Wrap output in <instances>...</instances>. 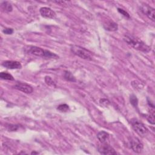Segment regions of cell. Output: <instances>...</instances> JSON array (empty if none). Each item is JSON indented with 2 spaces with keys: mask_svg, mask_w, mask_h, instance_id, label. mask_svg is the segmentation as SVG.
<instances>
[{
  "mask_svg": "<svg viewBox=\"0 0 155 155\" xmlns=\"http://www.w3.org/2000/svg\"><path fill=\"white\" fill-rule=\"evenodd\" d=\"M124 40L130 46L134 48L135 49L140 51L147 53L150 51V47L140 39L132 35H126L124 37Z\"/></svg>",
  "mask_w": 155,
  "mask_h": 155,
  "instance_id": "obj_1",
  "label": "cell"
},
{
  "mask_svg": "<svg viewBox=\"0 0 155 155\" xmlns=\"http://www.w3.org/2000/svg\"><path fill=\"white\" fill-rule=\"evenodd\" d=\"M28 53L36 56L43 57V58H55L57 59L59 56L48 50H46L43 48L36 47V46H30L28 48Z\"/></svg>",
  "mask_w": 155,
  "mask_h": 155,
  "instance_id": "obj_2",
  "label": "cell"
},
{
  "mask_svg": "<svg viewBox=\"0 0 155 155\" xmlns=\"http://www.w3.org/2000/svg\"><path fill=\"white\" fill-rule=\"evenodd\" d=\"M70 49L73 53L81 58L87 60H92V53L83 47L74 45L71 47Z\"/></svg>",
  "mask_w": 155,
  "mask_h": 155,
  "instance_id": "obj_3",
  "label": "cell"
},
{
  "mask_svg": "<svg viewBox=\"0 0 155 155\" xmlns=\"http://www.w3.org/2000/svg\"><path fill=\"white\" fill-rule=\"evenodd\" d=\"M132 125L133 130L139 135L144 137L149 133V130L141 122L137 120L132 121Z\"/></svg>",
  "mask_w": 155,
  "mask_h": 155,
  "instance_id": "obj_4",
  "label": "cell"
},
{
  "mask_svg": "<svg viewBox=\"0 0 155 155\" xmlns=\"http://www.w3.org/2000/svg\"><path fill=\"white\" fill-rule=\"evenodd\" d=\"M97 150L102 154H116L115 150L107 142H101L100 145L97 146Z\"/></svg>",
  "mask_w": 155,
  "mask_h": 155,
  "instance_id": "obj_5",
  "label": "cell"
},
{
  "mask_svg": "<svg viewBox=\"0 0 155 155\" xmlns=\"http://www.w3.org/2000/svg\"><path fill=\"white\" fill-rule=\"evenodd\" d=\"M141 11L150 20L153 21H154V9H153V8H152L148 4H143L141 7Z\"/></svg>",
  "mask_w": 155,
  "mask_h": 155,
  "instance_id": "obj_6",
  "label": "cell"
},
{
  "mask_svg": "<svg viewBox=\"0 0 155 155\" xmlns=\"http://www.w3.org/2000/svg\"><path fill=\"white\" fill-rule=\"evenodd\" d=\"M130 143H131V148L134 152L136 153H140L142 152L144 149V145L138 138H133Z\"/></svg>",
  "mask_w": 155,
  "mask_h": 155,
  "instance_id": "obj_7",
  "label": "cell"
},
{
  "mask_svg": "<svg viewBox=\"0 0 155 155\" xmlns=\"http://www.w3.org/2000/svg\"><path fill=\"white\" fill-rule=\"evenodd\" d=\"M40 14L44 18H55L56 16V13L49 7H43L39 10Z\"/></svg>",
  "mask_w": 155,
  "mask_h": 155,
  "instance_id": "obj_8",
  "label": "cell"
},
{
  "mask_svg": "<svg viewBox=\"0 0 155 155\" xmlns=\"http://www.w3.org/2000/svg\"><path fill=\"white\" fill-rule=\"evenodd\" d=\"M14 88L18 90L21 92H22L23 93H25L27 94L31 93L34 91V89L32 87V86L26 83H18L17 84H15Z\"/></svg>",
  "mask_w": 155,
  "mask_h": 155,
  "instance_id": "obj_9",
  "label": "cell"
},
{
  "mask_svg": "<svg viewBox=\"0 0 155 155\" xmlns=\"http://www.w3.org/2000/svg\"><path fill=\"white\" fill-rule=\"evenodd\" d=\"M2 66L8 69H20L22 68L21 64L16 61H6L2 63Z\"/></svg>",
  "mask_w": 155,
  "mask_h": 155,
  "instance_id": "obj_10",
  "label": "cell"
},
{
  "mask_svg": "<svg viewBox=\"0 0 155 155\" xmlns=\"http://www.w3.org/2000/svg\"><path fill=\"white\" fill-rule=\"evenodd\" d=\"M103 26L105 30H107L108 31H110V32L116 31L118 29V24L116 22H113L112 21H108L107 22H104Z\"/></svg>",
  "mask_w": 155,
  "mask_h": 155,
  "instance_id": "obj_11",
  "label": "cell"
},
{
  "mask_svg": "<svg viewBox=\"0 0 155 155\" xmlns=\"http://www.w3.org/2000/svg\"><path fill=\"white\" fill-rule=\"evenodd\" d=\"M97 137L101 142H106L109 138V134L105 131H101L97 134Z\"/></svg>",
  "mask_w": 155,
  "mask_h": 155,
  "instance_id": "obj_12",
  "label": "cell"
},
{
  "mask_svg": "<svg viewBox=\"0 0 155 155\" xmlns=\"http://www.w3.org/2000/svg\"><path fill=\"white\" fill-rule=\"evenodd\" d=\"M1 7L2 10L6 12H11L13 10L12 4L8 1H4L1 4Z\"/></svg>",
  "mask_w": 155,
  "mask_h": 155,
  "instance_id": "obj_13",
  "label": "cell"
},
{
  "mask_svg": "<svg viewBox=\"0 0 155 155\" xmlns=\"http://www.w3.org/2000/svg\"><path fill=\"white\" fill-rule=\"evenodd\" d=\"M64 77L67 81H71V82H76V78L73 75L72 73L69 71H65Z\"/></svg>",
  "mask_w": 155,
  "mask_h": 155,
  "instance_id": "obj_14",
  "label": "cell"
},
{
  "mask_svg": "<svg viewBox=\"0 0 155 155\" xmlns=\"http://www.w3.org/2000/svg\"><path fill=\"white\" fill-rule=\"evenodd\" d=\"M0 78H1L2 79L4 80H9V81L14 80V78L12 75L9 74V73H8L7 72H4L0 73Z\"/></svg>",
  "mask_w": 155,
  "mask_h": 155,
  "instance_id": "obj_15",
  "label": "cell"
},
{
  "mask_svg": "<svg viewBox=\"0 0 155 155\" xmlns=\"http://www.w3.org/2000/svg\"><path fill=\"white\" fill-rule=\"evenodd\" d=\"M130 101L131 104L134 107H137L138 104V100L136 96L134 95H132L130 97Z\"/></svg>",
  "mask_w": 155,
  "mask_h": 155,
  "instance_id": "obj_16",
  "label": "cell"
},
{
  "mask_svg": "<svg viewBox=\"0 0 155 155\" xmlns=\"http://www.w3.org/2000/svg\"><path fill=\"white\" fill-rule=\"evenodd\" d=\"M57 109L61 112H66L69 110V107L68 105L64 104L60 105L58 107V108H57Z\"/></svg>",
  "mask_w": 155,
  "mask_h": 155,
  "instance_id": "obj_17",
  "label": "cell"
},
{
  "mask_svg": "<svg viewBox=\"0 0 155 155\" xmlns=\"http://www.w3.org/2000/svg\"><path fill=\"white\" fill-rule=\"evenodd\" d=\"M147 119L148 121L150 122V123L152 124H154V110L152 111L151 113L147 116Z\"/></svg>",
  "mask_w": 155,
  "mask_h": 155,
  "instance_id": "obj_18",
  "label": "cell"
},
{
  "mask_svg": "<svg viewBox=\"0 0 155 155\" xmlns=\"http://www.w3.org/2000/svg\"><path fill=\"white\" fill-rule=\"evenodd\" d=\"M45 82L48 86H55V82L53 81V80L52 79V78L50 76H46L45 77Z\"/></svg>",
  "mask_w": 155,
  "mask_h": 155,
  "instance_id": "obj_19",
  "label": "cell"
},
{
  "mask_svg": "<svg viewBox=\"0 0 155 155\" xmlns=\"http://www.w3.org/2000/svg\"><path fill=\"white\" fill-rule=\"evenodd\" d=\"M118 11L119 12V13H120L122 15H123L124 17H125L126 18H128V19L130 18V16L129 13L127 11H126L125 10L122 9H121V8H118Z\"/></svg>",
  "mask_w": 155,
  "mask_h": 155,
  "instance_id": "obj_20",
  "label": "cell"
},
{
  "mask_svg": "<svg viewBox=\"0 0 155 155\" xmlns=\"http://www.w3.org/2000/svg\"><path fill=\"white\" fill-rule=\"evenodd\" d=\"M19 126L17 125H12V124H9L7 126V128L9 131L11 132H14V131H17V130L18 129Z\"/></svg>",
  "mask_w": 155,
  "mask_h": 155,
  "instance_id": "obj_21",
  "label": "cell"
},
{
  "mask_svg": "<svg viewBox=\"0 0 155 155\" xmlns=\"http://www.w3.org/2000/svg\"><path fill=\"white\" fill-rule=\"evenodd\" d=\"M3 33L6 35H12L13 33V29L11 28H6L3 30Z\"/></svg>",
  "mask_w": 155,
  "mask_h": 155,
  "instance_id": "obj_22",
  "label": "cell"
},
{
  "mask_svg": "<svg viewBox=\"0 0 155 155\" xmlns=\"http://www.w3.org/2000/svg\"><path fill=\"white\" fill-rule=\"evenodd\" d=\"M100 103L103 105H105V106H107L109 104V101L106 100V99H102L100 100Z\"/></svg>",
  "mask_w": 155,
  "mask_h": 155,
  "instance_id": "obj_23",
  "label": "cell"
},
{
  "mask_svg": "<svg viewBox=\"0 0 155 155\" xmlns=\"http://www.w3.org/2000/svg\"><path fill=\"white\" fill-rule=\"evenodd\" d=\"M32 154H38V153H36V152H35V151H33V152H32L31 153Z\"/></svg>",
  "mask_w": 155,
  "mask_h": 155,
  "instance_id": "obj_24",
  "label": "cell"
}]
</instances>
